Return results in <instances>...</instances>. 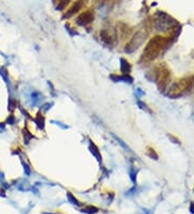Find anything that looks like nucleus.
Wrapping results in <instances>:
<instances>
[{
	"label": "nucleus",
	"mask_w": 194,
	"mask_h": 214,
	"mask_svg": "<svg viewBox=\"0 0 194 214\" xmlns=\"http://www.w3.org/2000/svg\"><path fill=\"white\" fill-rule=\"evenodd\" d=\"M138 105L140 106V108H141V109H145V110H146V111H148V113H151V110L149 109V108H148V106H147L146 104L141 103V102H138Z\"/></svg>",
	"instance_id": "16"
},
{
	"label": "nucleus",
	"mask_w": 194,
	"mask_h": 214,
	"mask_svg": "<svg viewBox=\"0 0 194 214\" xmlns=\"http://www.w3.org/2000/svg\"><path fill=\"white\" fill-rule=\"evenodd\" d=\"M194 85V77H186L180 80L176 81L171 85L169 91H168V96L176 99L179 96H182L188 92L192 90Z\"/></svg>",
	"instance_id": "2"
},
{
	"label": "nucleus",
	"mask_w": 194,
	"mask_h": 214,
	"mask_svg": "<svg viewBox=\"0 0 194 214\" xmlns=\"http://www.w3.org/2000/svg\"><path fill=\"white\" fill-rule=\"evenodd\" d=\"M84 4H85V0H77L76 2L72 4V7L67 11V13L65 14V16H66V17H70V16H72L73 14L78 13L81 9L83 8Z\"/></svg>",
	"instance_id": "7"
},
{
	"label": "nucleus",
	"mask_w": 194,
	"mask_h": 214,
	"mask_svg": "<svg viewBox=\"0 0 194 214\" xmlns=\"http://www.w3.org/2000/svg\"><path fill=\"white\" fill-rule=\"evenodd\" d=\"M90 150H91V153L93 154L96 158H97V160L101 161V155H100V151H99V149L97 148V146H96L95 144H93V143L90 144Z\"/></svg>",
	"instance_id": "11"
},
{
	"label": "nucleus",
	"mask_w": 194,
	"mask_h": 214,
	"mask_svg": "<svg viewBox=\"0 0 194 214\" xmlns=\"http://www.w3.org/2000/svg\"><path fill=\"white\" fill-rule=\"evenodd\" d=\"M36 122H37V124H38V126L40 129H43L44 128V117L42 115H40V114H38L37 118H36Z\"/></svg>",
	"instance_id": "13"
},
{
	"label": "nucleus",
	"mask_w": 194,
	"mask_h": 214,
	"mask_svg": "<svg viewBox=\"0 0 194 214\" xmlns=\"http://www.w3.org/2000/svg\"><path fill=\"white\" fill-rule=\"evenodd\" d=\"M168 44H169V39L162 36L153 37L146 46L142 52L141 60L145 62H151L155 60L157 56H160L161 53H163V51L167 48Z\"/></svg>",
	"instance_id": "1"
},
{
	"label": "nucleus",
	"mask_w": 194,
	"mask_h": 214,
	"mask_svg": "<svg viewBox=\"0 0 194 214\" xmlns=\"http://www.w3.org/2000/svg\"><path fill=\"white\" fill-rule=\"evenodd\" d=\"M82 212L83 213H88V214H95L98 212V209L96 208V206H88L83 208L82 209Z\"/></svg>",
	"instance_id": "12"
},
{
	"label": "nucleus",
	"mask_w": 194,
	"mask_h": 214,
	"mask_svg": "<svg viewBox=\"0 0 194 214\" xmlns=\"http://www.w3.org/2000/svg\"><path fill=\"white\" fill-rule=\"evenodd\" d=\"M118 31H119V34H120V36L122 37V39H124L129 35V33H130V29H129V27L127 26L126 24L120 23L118 25Z\"/></svg>",
	"instance_id": "9"
},
{
	"label": "nucleus",
	"mask_w": 194,
	"mask_h": 214,
	"mask_svg": "<svg viewBox=\"0 0 194 214\" xmlns=\"http://www.w3.org/2000/svg\"><path fill=\"white\" fill-rule=\"evenodd\" d=\"M69 1H70V0H59V1H58L57 9H58V10H63V9H65L66 7H67V4L69 3Z\"/></svg>",
	"instance_id": "15"
},
{
	"label": "nucleus",
	"mask_w": 194,
	"mask_h": 214,
	"mask_svg": "<svg viewBox=\"0 0 194 214\" xmlns=\"http://www.w3.org/2000/svg\"><path fill=\"white\" fill-rule=\"evenodd\" d=\"M164 17L161 16L160 19H157L154 23V26H155L156 31H169L171 28H173V26H175L176 23L173 21L171 19H169L167 15L163 14Z\"/></svg>",
	"instance_id": "5"
},
{
	"label": "nucleus",
	"mask_w": 194,
	"mask_h": 214,
	"mask_svg": "<svg viewBox=\"0 0 194 214\" xmlns=\"http://www.w3.org/2000/svg\"><path fill=\"white\" fill-rule=\"evenodd\" d=\"M190 210H191V212H192V213H194V204H193V203L191 204V206H190Z\"/></svg>",
	"instance_id": "18"
},
{
	"label": "nucleus",
	"mask_w": 194,
	"mask_h": 214,
	"mask_svg": "<svg viewBox=\"0 0 194 214\" xmlns=\"http://www.w3.org/2000/svg\"><path fill=\"white\" fill-rule=\"evenodd\" d=\"M93 21H94V12L90 11V10L81 13L80 15L77 17V24L81 25V26H85V25L92 23Z\"/></svg>",
	"instance_id": "6"
},
{
	"label": "nucleus",
	"mask_w": 194,
	"mask_h": 214,
	"mask_svg": "<svg viewBox=\"0 0 194 214\" xmlns=\"http://www.w3.org/2000/svg\"><path fill=\"white\" fill-rule=\"evenodd\" d=\"M149 156L151 157V158H153L154 157V159H157V155L155 154V151L153 150V149L149 148Z\"/></svg>",
	"instance_id": "17"
},
{
	"label": "nucleus",
	"mask_w": 194,
	"mask_h": 214,
	"mask_svg": "<svg viewBox=\"0 0 194 214\" xmlns=\"http://www.w3.org/2000/svg\"><path fill=\"white\" fill-rule=\"evenodd\" d=\"M130 69H132V67H130V64L124 58H121V72L123 73V75H129Z\"/></svg>",
	"instance_id": "10"
},
{
	"label": "nucleus",
	"mask_w": 194,
	"mask_h": 214,
	"mask_svg": "<svg viewBox=\"0 0 194 214\" xmlns=\"http://www.w3.org/2000/svg\"><path fill=\"white\" fill-rule=\"evenodd\" d=\"M67 198H68V200L71 203H72V204H76V206H81V203L78 201V199H77L76 197H73V195L71 194V192H67Z\"/></svg>",
	"instance_id": "14"
},
{
	"label": "nucleus",
	"mask_w": 194,
	"mask_h": 214,
	"mask_svg": "<svg viewBox=\"0 0 194 214\" xmlns=\"http://www.w3.org/2000/svg\"><path fill=\"white\" fill-rule=\"evenodd\" d=\"M100 38L106 44H112L113 40L115 39V35L111 34V31L107 28H104L100 31Z\"/></svg>",
	"instance_id": "8"
},
{
	"label": "nucleus",
	"mask_w": 194,
	"mask_h": 214,
	"mask_svg": "<svg viewBox=\"0 0 194 214\" xmlns=\"http://www.w3.org/2000/svg\"><path fill=\"white\" fill-rule=\"evenodd\" d=\"M46 214H52V213H46Z\"/></svg>",
	"instance_id": "19"
},
{
	"label": "nucleus",
	"mask_w": 194,
	"mask_h": 214,
	"mask_svg": "<svg viewBox=\"0 0 194 214\" xmlns=\"http://www.w3.org/2000/svg\"><path fill=\"white\" fill-rule=\"evenodd\" d=\"M154 80L160 90H164L169 83L171 80V72L165 66H160L154 69Z\"/></svg>",
	"instance_id": "3"
},
{
	"label": "nucleus",
	"mask_w": 194,
	"mask_h": 214,
	"mask_svg": "<svg viewBox=\"0 0 194 214\" xmlns=\"http://www.w3.org/2000/svg\"><path fill=\"white\" fill-rule=\"evenodd\" d=\"M146 37H147V34L145 31H137L136 34L134 35L132 39L129 40V42L126 44L125 47V52L126 53H133L135 52L137 49H139V47L144 43V41L146 40Z\"/></svg>",
	"instance_id": "4"
}]
</instances>
